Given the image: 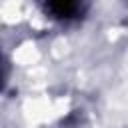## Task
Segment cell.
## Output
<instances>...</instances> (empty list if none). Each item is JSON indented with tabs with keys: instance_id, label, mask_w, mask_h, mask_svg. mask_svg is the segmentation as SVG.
Returning <instances> with one entry per match:
<instances>
[{
	"instance_id": "6da1fadb",
	"label": "cell",
	"mask_w": 128,
	"mask_h": 128,
	"mask_svg": "<svg viewBox=\"0 0 128 128\" xmlns=\"http://www.w3.org/2000/svg\"><path fill=\"white\" fill-rule=\"evenodd\" d=\"M48 4H50V10L60 18H68L78 8V0H48Z\"/></svg>"
}]
</instances>
